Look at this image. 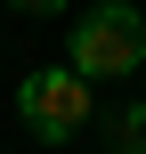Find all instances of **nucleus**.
I'll list each match as a JSON object with an SVG mask.
<instances>
[{"mask_svg": "<svg viewBox=\"0 0 146 154\" xmlns=\"http://www.w3.org/2000/svg\"><path fill=\"white\" fill-rule=\"evenodd\" d=\"M65 65L81 81H130L146 65V16L130 0H98L65 24Z\"/></svg>", "mask_w": 146, "mask_h": 154, "instance_id": "nucleus-1", "label": "nucleus"}, {"mask_svg": "<svg viewBox=\"0 0 146 154\" xmlns=\"http://www.w3.org/2000/svg\"><path fill=\"white\" fill-rule=\"evenodd\" d=\"M98 81H81L73 65H41V73H24L16 81V122H24V138L33 146H73L89 122H98V97H89Z\"/></svg>", "mask_w": 146, "mask_h": 154, "instance_id": "nucleus-2", "label": "nucleus"}, {"mask_svg": "<svg viewBox=\"0 0 146 154\" xmlns=\"http://www.w3.org/2000/svg\"><path fill=\"white\" fill-rule=\"evenodd\" d=\"M98 138H106V154H146V97H114L98 114Z\"/></svg>", "mask_w": 146, "mask_h": 154, "instance_id": "nucleus-3", "label": "nucleus"}, {"mask_svg": "<svg viewBox=\"0 0 146 154\" xmlns=\"http://www.w3.org/2000/svg\"><path fill=\"white\" fill-rule=\"evenodd\" d=\"M16 16H65V0H8Z\"/></svg>", "mask_w": 146, "mask_h": 154, "instance_id": "nucleus-4", "label": "nucleus"}]
</instances>
